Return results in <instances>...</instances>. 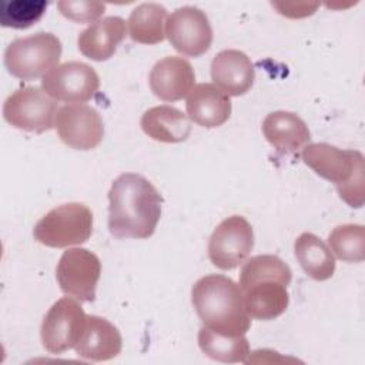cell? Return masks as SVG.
<instances>
[{"mask_svg":"<svg viewBox=\"0 0 365 365\" xmlns=\"http://www.w3.org/2000/svg\"><path fill=\"white\" fill-rule=\"evenodd\" d=\"M198 346L208 358L224 364L245 362L250 355V344L245 335H222L207 327L198 331Z\"/></svg>","mask_w":365,"mask_h":365,"instance_id":"cell-23","label":"cell"},{"mask_svg":"<svg viewBox=\"0 0 365 365\" xmlns=\"http://www.w3.org/2000/svg\"><path fill=\"white\" fill-rule=\"evenodd\" d=\"M194 81L195 73L191 63L177 56H167L158 60L148 76L150 88L154 96L171 103L188 96Z\"/></svg>","mask_w":365,"mask_h":365,"instance_id":"cell-14","label":"cell"},{"mask_svg":"<svg viewBox=\"0 0 365 365\" xmlns=\"http://www.w3.org/2000/svg\"><path fill=\"white\" fill-rule=\"evenodd\" d=\"M98 87V74L83 61L58 64L41 77V88L51 98L70 104H83L91 100Z\"/></svg>","mask_w":365,"mask_h":365,"instance_id":"cell-11","label":"cell"},{"mask_svg":"<svg viewBox=\"0 0 365 365\" xmlns=\"http://www.w3.org/2000/svg\"><path fill=\"white\" fill-rule=\"evenodd\" d=\"M187 117L197 125L215 128L228 121L231 115V100L212 83H200L187 96Z\"/></svg>","mask_w":365,"mask_h":365,"instance_id":"cell-17","label":"cell"},{"mask_svg":"<svg viewBox=\"0 0 365 365\" xmlns=\"http://www.w3.org/2000/svg\"><path fill=\"white\" fill-rule=\"evenodd\" d=\"M191 302L204 327L214 332L238 336L245 335L251 327L242 291L225 275L201 277L191 288Z\"/></svg>","mask_w":365,"mask_h":365,"instance_id":"cell-3","label":"cell"},{"mask_svg":"<svg viewBox=\"0 0 365 365\" xmlns=\"http://www.w3.org/2000/svg\"><path fill=\"white\" fill-rule=\"evenodd\" d=\"M272 7L278 10L279 14L289 19H301L315 13L318 3H278L272 1Z\"/></svg>","mask_w":365,"mask_h":365,"instance_id":"cell-27","label":"cell"},{"mask_svg":"<svg viewBox=\"0 0 365 365\" xmlns=\"http://www.w3.org/2000/svg\"><path fill=\"white\" fill-rule=\"evenodd\" d=\"M302 161L312 171L334 182L349 207L364 205V154L358 150H342L327 143H311L301 150Z\"/></svg>","mask_w":365,"mask_h":365,"instance_id":"cell-4","label":"cell"},{"mask_svg":"<svg viewBox=\"0 0 365 365\" xmlns=\"http://www.w3.org/2000/svg\"><path fill=\"white\" fill-rule=\"evenodd\" d=\"M61 50L56 34L38 31L11 41L4 50V66L11 76L31 81L58 66Z\"/></svg>","mask_w":365,"mask_h":365,"instance_id":"cell-5","label":"cell"},{"mask_svg":"<svg viewBox=\"0 0 365 365\" xmlns=\"http://www.w3.org/2000/svg\"><path fill=\"white\" fill-rule=\"evenodd\" d=\"M292 271L279 257L264 254L251 257L241 268L240 288L247 314L259 321H271L285 312L289 304L287 287Z\"/></svg>","mask_w":365,"mask_h":365,"instance_id":"cell-2","label":"cell"},{"mask_svg":"<svg viewBox=\"0 0 365 365\" xmlns=\"http://www.w3.org/2000/svg\"><path fill=\"white\" fill-rule=\"evenodd\" d=\"M57 103L41 87L16 90L3 104V117L14 128L41 134L54 127Z\"/></svg>","mask_w":365,"mask_h":365,"instance_id":"cell-7","label":"cell"},{"mask_svg":"<svg viewBox=\"0 0 365 365\" xmlns=\"http://www.w3.org/2000/svg\"><path fill=\"white\" fill-rule=\"evenodd\" d=\"M254 247L251 224L241 215L222 220L208 241V258L214 267L228 271L242 264Z\"/></svg>","mask_w":365,"mask_h":365,"instance_id":"cell-10","label":"cell"},{"mask_svg":"<svg viewBox=\"0 0 365 365\" xmlns=\"http://www.w3.org/2000/svg\"><path fill=\"white\" fill-rule=\"evenodd\" d=\"M101 275L100 258L86 248H68L56 268L60 289L80 302H93Z\"/></svg>","mask_w":365,"mask_h":365,"instance_id":"cell-9","label":"cell"},{"mask_svg":"<svg viewBox=\"0 0 365 365\" xmlns=\"http://www.w3.org/2000/svg\"><path fill=\"white\" fill-rule=\"evenodd\" d=\"M47 6L48 1L44 0H4L0 3V24L11 29H29L43 17Z\"/></svg>","mask_w":365,"mask_h":365,"instance_id":"cell-25","label":"cell"},{"mask_svg":"<svg viewBox=\"0 0 365 365\" xmlns=\"http://www.w3.org/2000/svg\"><path fill=\"white\" fill-rule=\"evenodd\" d=\"M328 244L341 261L362 262L365 258V228L361 224L338 225L329 232Z\"/></svg>","mask_w":365,"mask_h":365,"instance_id":"cell-24","label":"cell"},{"mask_svg":"<svg viewBox=\"0 0 365 365\" xmlns=\"http://www.w3.org/2000/svg\"><path fill=\"white\" fill-rule=\"evenodd\" d=\"M167 10L158 3H141L128 17V34L133 41L157 44L165 38Z\"/></svg>","mask_w":365,"mask_h":365,"instance_id":"cell-22","label":"cell"},{"mask_svg":"<svg viewBox=\"0 0 365 365\" xmlns=\"http://www.w3.org/2000/svg\"><path fill=\"white\" fill-rule=\"evenodd\" d=\"M265 140L278 153H297L309 144L311 133L307 123L291 111H272L262 121Z\"/></svg>","mask_w":365,"mask_h":365,"instance_id":"cell-19","label":"cell"},{"mask_svg":"<svg viewBox=\"0 0 365 365\" xmlns=\"http://www.w3.org/2000/svg\"><path fill=\"white\" fill-rule=\"evenodd\" d=\"M211 78L227 96L238 97L252 87L255 68L244 51L227 48L214 56L211 61Z\"/></svg>","mask_w":365,"mask_h":365,"instance_id":"cell-15","label":"cell"},{"mask_svg":"<svg viewBox=\"0 0 365 365\" xmlns=\"http://www.w3.org/2000/svg\"><path fill=\"white\" fill-rule=\"evenodd\" d=\"M54 128L60 140L74 150H93L104 137L100 113L87 104H66L57 110Z\"/></svg>","mask_w":365,"mask_h":365,"instance_id":"cell-13","label":"cell"},{"mask_svg":"<svg viewBox=\"0 0 365 365\" xmlns=\"http://www.w3.org/2000/svg\"><path fill=\"white\" fill-rule=\"evenodd\" d=\"M123 348V338L117 327L106 318L87 315L84 331L74 349L78 358L101 362L115 358Z\"/></svg>","mask_w":365,"mask_h":365,"instance_id":"cell-16","label":"cell"},{"mask_svg":"<svg viewBox=\"0 0 365 365\" xmlns=\"http://www.w3.org/2000/svg\"><path fill=\"white\" fill-rule=\"evenodd\" d=\"M86 312L73 297H63L56 301L43 318L40 335L43 346L53 355H60L76 346L84 325Z\"/></svg>","mask_w":365,"mask_h":365,"instance_id":"cell-8","label":"cell"},{"mask_svg":"<svg viewBox=\"0 0 365 365\" xmlns=\"http://www.w3.org/2000/svg\"><path fill=\"white\" fill-rule=\"evenodd\" d=\"M93 234V212L83 202L54 207L34 225V238L51 248H67L88 241Z\"/></svg>","mask_w":365,"mask_h":365,"instance_id":"cell-6","label":"cell"},{"mask_svg":"<svg viewBox=\"0 0 365 365\" xmlns=\"http://www.w3.org/2000/svg\"><path fill=\"white\" fill-rule=\"evenodd\" d=\"M165 37L178 53L188 57H200L211 47L212 29L201 9L184 6L167 17Z\"/></svg>","mask_w":365,"mask_h":365,"instance_id":"cell-12","label":"cell"},{"mask_svg":"<svg viewBox=\"0 0 365 365\" xmlns=\"http://www.w3.org/2000/svg\"><path fill=\"white\" fill-rule=\"evenodd\" d=\"M295 257L308 277L327 281L335 272V258L327 244L312 232H302L294 244Z\"/></svg>","mask_w":365,"mask_h":365,"instance_id":"cell-21","label":"cell"},{"mask_svg":"<svg viewBox=\"0 0 365 365\" xmlns=\"http://www.w3.org/2000/svg\"><path fill=\"white\" fill-rule=\"evenodd\" d=\"M57 9L66 19L84 24L91 23L101 17L106 11V4L101 1H84V0H60L57 1Z\"/></svg>","mask_w":365,"mask_h":365,"instance_id":"cell-26","label":"cell"},{"mask_svg":"<svg viewBox=\"0 0 365 365\" xmlns=\"http://www.w3.org/2000/svg\"><path fill=\"white\" fill-rule=\"evenodd\" d=\"M127 33L124 19L108 16L90 24L78 34L77 44L83 56L94 61H106L114 56Z\"/></svg>","mask_w":365,"mask_h":365,"instance_id":"cell-18","label":"cell"},{"mask_svg":"<svg viewBox=\"0 0 365 365\" xmlns=\"http://www.w3.org/2000/svg\"><path fill=\"white\" fill-rule=\"evenodd\" d=\"M163 197L143 175L124 173L108 191V230L113 237L148 238L161 217Z\"/></svg>","mask_w":365,"mask_h":365,"instance_id":"cell-1","label":"cell"},{"mask_svg":"<svg viewBox=\"0 0 365 365\" xmlns=\"http://www.w3.org/2000/svg\"><path fill=\"white\" fill-rule=\"evenodd\" d=\"M143 131L160 143H182L191 133V123L181 110L173 106H155L148 108L141 120Z\"/></svg>","mask_w":365,"mask_h":365,"instance_id":"cell-20","label":"cell"}]
</instances>
